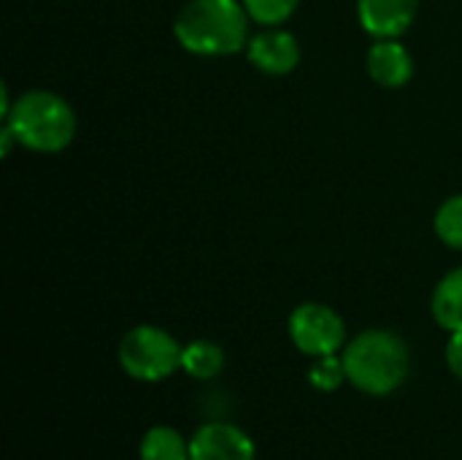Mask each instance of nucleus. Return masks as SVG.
I'll return each instance as SVG.
<instances>
[{
	"label": "nucleus",
	"mask_w": 462,
	"mask_h": 460,
	"mask_svg": "<svg viewBox=\"0 0 462 460\" xmlns=\"http://www.w3.org/2000/svg\"><path fill=\"white\" fill-rule=\"evenodd\" d=\"M246 57L260 73L287 76L300 62V43L292 33H287L282 27H268L249 38Z\"/></svg>",
	"instance_id": "nucleus-7"
},
{
	"label": "nucleus",
	"mask_w": 462,
	"mask_h": 460,
	"mask_svg": "<svg viewBox=\"0 0 462 460\" xmlns=\"http://www.w3.org/2000/svg\"><path fill=\"white\" fill-rule=\"evenodd\" d=\"M309 385L319 393H336L344 382H346V369H344V358L336 352V355H322V358H314L309 371Z\"/></svg>",
	"instance_id": "nucleus-13"
},
{
	"label": "nucleus",
	"mask_w": 462,
	"mask_h": 460,
	"mask_svg": "<svg viewBox=\"0 0 462 460\" xmlns=\"http://www.w3.org/2000/svg\"><path fill=\"white\" fill-rule=\"evenodd\" d=\"M420 0H357L360 27L379 38H401L417 19Z\"/></svg>",
	"instance_id": "nucleus-8"
},
{
	"label": "nucleus",
	"mask_w": 462,
	"mask_h": 460,
	"mask_svg": "<svg viewBox=\"0 0 462 460\" xmlns=\"http://www.w3.org/2000/svg\"><path fill=\"white\" fill-rule=\"evenodd\" d=\"M365 68H368V76L387 89L403 87L414 76V60L398 38L374 41L365 57Z\"/></svg>",
	"instance_id": "nucleus-9"
},
{
	"label": "nucleus",
	"mask_w": 462,
	"mask_h": 460,
	"mask_svg": "<svg viewBox=\"0 0 462 460\" xmlns=\"http://www.w3.org/2000/svg\"><path fill=\"white\" fill-rule=\"evenodd\" d=\"M346 382L365 396H390L403 388L411 374L409 344L384 328H368L341 350Z\"/></svg>",
	"instance_id": "nucleus-2"
},
{
	"label": "nucleus",
	"mask_w": 462,
	"mask_h": 460,
	"mask_svg": "<svg viewBox=\"0 0 462 460\" xmlns=\"http://www.w3.org/2000/svg\"><path fill=\"white\" fill-rule=\"evenodd\" d=\"M141 460H189V442L171 426H152L138 447Z\"/></svg>",
	"instance_id": "nucleus-12"
},
{
	"label": "nucleus",
	"mask_w": 462,
	"mask_h": 460,
	"mask_svg": "<svg viewBox=\"0 0 462 460\" xmlns=\"http://www.w3.org/2000/svg\"><path fill=\"white\" fill-rule=\"evenodd\" d=\"M225 369V350L217 342L208 339H195L189 344H184L181 352V371L192 380L208 382L217 380Z\"/></svg>",
	"instance_id": "nucleus-11"
},
{
	"label": "nucleus",
	"mask_w": 462,
	"mask_h": 460,
	"mask_svg": "<svg viewBox=\"0 0 462 460\" xmlns=\"http://www.w3.org/2000/svg\"><path fill=\"white\" fill-rule=\"evenodd\" d=\"M3 125L14 133L16 144L41 155L62 152L76 136V114L70 103L51 89L22 92L3 117Z\"/></svg>",
	"instance_id": "nucleus-3"
},
{
	"label": "nucleus",
	"mask_w": 462,
	"mask_h": 460,
	"mask_svg": "<svg viewBox=\"0 0 462 460\" xmlns=\"http://www.w3.org/2000/svg\"><path fill=\"white\" fill-rule=\"evenodd\" d=\"M287 331L292 344L309 358L336 355L346 347V323L336 309L317 301H306L295 306Z\"/></svg>",
	"instance_id": "nucleus-5"
},
{
	"label": "nucleus",
	"mask_w": 462,
	"mask_h": 460,
	"mask_svg": "<svg viewBox=\"0 0 462 460\" xmlns=\"http://www.w3.org/2000/svg\"><path fill=\"white\" fill-rule=\"evenodd\" d=\"M430 312L447 333L462 331V266L444 274V279L436 285Z\"/></svg>",
	"instance_id": "nucleus-10"
},
{
	"label": "nucleus",
	"mask_w": 462,
	"mask_h": 460,
	"mask_svg": "<svg viewBox=\"0 0 462 460\" xmlns=\"http://www.w3.org/2000/svg\"><path fill=\"white\" fill-rule=\"evenodd\" d=\"M444 358H447V369H449L457 380H462V331L449 333Z\"/></svg>",
	"instance_id": "nucleus-16"
},
{
	"label": "nucleus",
	"mask_w": 462,
	"mask_h": 460,
	"mask_svg": "<svg viewBox=\"0 0 462 460\" xmlns=\"http://www.w3.org/2000/svg\"><path fill=\"white\" fill-rule=\"evenodd\" d=\"M252 437L230 423H206L189 439V460H254Z\"/></svg>",
	"instance_id": "nucleus-6"
},
{
	"label": "nucleus",
	"mask_w": 462,
	"mask_h": 460,
	"mask_svg": "<svg viewBox=\"0 0 462 460\" xmlns=\"http://www.w3.org/2000/svg\"><path fill=\"white\" fill-rule=\"evenodd\" d=\"M433 228H436V236L452 247V249H462V192L460 195H452L447 198L439 211H436V220H433Z\"/></svg>",
	"instance_id": "nucleus-14"
},
{
	"label": "nucleus",
	"mask_w": 462,
	"mask_h": 460,
	"mask_svg": "<svg viewBox=\"0 0 462 460\" xmlns=\"http://www.w3.org/2000/svg\"><path fill=\"white\" fill-rule=\"evenodd\" d=\"M249 11V16L265 27L284 24L300 5V0H241Z\"/></svg>",
	"instance_id": "nucleus-15"
},
{
	"label": "nucleus",
	"mask_w": 462,
	"mask_h": 460,
	"mask_svg": "<svg viewBox=\"0 0 462 460\" xmlns=\"http://www.w3.org/2000/svg\"><path fill=\"white\" fill-rule=\"evenodd\" d=\"M184 344L157 325H135L119 342V366L130 380L162 382L181 369Z\"/></svg>",
	"instance_id": "nucleus-4"
},
{
	"label": "nucleus",
	"mask_w": 462,
	"mask_h": 460,
	"mask_svg": "<svg viewBox=\"0 0 462 460\" xmlns=\"http://www.w3.org/2000/svg\"><path fill=\"white\" fill-rule=\"evenodd\" d=\"M249 11L238 0H187L176 19V41L198 57H227L249 43Z\"/></svg>",
	"instance_id": "nucleus-1"
}]
</instances>
